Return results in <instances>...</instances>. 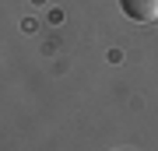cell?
Returning <instances> with one entry per match:
<instances>
[{
  "label": "cell",
  "instance_id": "1",
  "mask_svg": "<svg viewBox=\"0 0 158 151\" xmlns=\"http://www.w3.org/2000/svg\"><path fill=\"white\" fill-rule=\"evenodd\" d=\"M119 7L127 11V18L134 21H158V0H119Z\"/></svg>",
  "mask_w": 158,
  "mask_h": 151
}]
</instances>
